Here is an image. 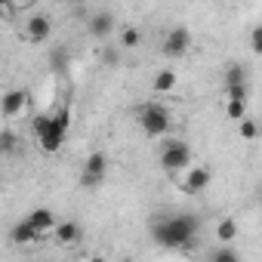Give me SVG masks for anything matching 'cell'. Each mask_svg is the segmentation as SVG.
Instances as JSON below:
<instances>
[{
	"instance_id": "cell-27",
	"label": "cell",
	"mask_w": 262,
	"mask_h": 262,
	"mask_svg": "<svg viewBox=\"0 0 262 262\" xmlns=\"http://www.w3.org/2000/svg\"><path fill=\"white\" fill-rule=\"evenodd\" d=\"M256 194H259V201H262V185H259V191H256Z\"/></svg>"
},
{
	"instance_id": "cell-18",
	"label": "cell",
	"mask_w": 262,
	"mask_h": 262,
	"mask_svg": "<svg viewBox=\"0 0 262 262\" xmlns=\"http://www.w3.org/2000/svg\"><path fill=\"white\" fill-rule=\"evenodd\" d=\"M225 83H247V68L237 65V62H231V65L225 68V74H222V86H225Z\"/></svg>"
},
{
	"instance_id": "cell-11",
	"label": "cell",
	"mask_w": 262,
	"mask_h": 262,
	"mask_svg": "<svg viewBox=\"0 0 262 262\" xmlns=\"http://www.w3.org/2000/svg\"><path fill=\"white\" fill-rule=\"evenodd\" d=\"M28 108V90H10L4 96V117H19Z\"/></svg>"
},
{
	"instance_id": "cell-5",
	"label": "cell",
	"mask_w": 262,
	"mask_h": 262,
	"mask_svg": "<svg viewBox=\"0 0 262 262\" xmlns=\"http://www.w3.org/2000/svg\"><path fill=\"white\" fill-rule=\"evenodd\" d=\"M105 173H108V158H105L102 151L86 155L83 170H80V188H83V191H96V188H102Z\"/></svg>"
},
{
	"instance_id": "cell-26",
	"label": "cell",
	"mask_w": 262,
	"mask_h": 262,
	"mask_svg": "<svg viewBox=\"0 0 262 262\" xmlns=\"http://www.w3.org/2000/svg\"><path fill=\"white\" fill-rule=\"evenodd\" d=\"M4 7H16V4H22V0H0Z\"/></svg>"
},
{
	"instance_id": "cell-14",
	"label": "cell",
	"mask_w": 262,
	"mask_h": 262,
	"mask_svg": "<svg viewBox=\"0 0 262 262\" xmlns=\"http://www.w3.org/2000/svg\"><path fill=\"white\" fill-rule=\"evenodd\" d=\"M176 71L173 68H164V71H158V77H155V90L158 93H173L176 90Z\"/></svg>"
},
{
	"instance_id": "cell-20",
	"label": "cell",
	"mask_w": 262,
	"mask_h": 262,
	"mask_svg": "<svg viewBox=\"0 0 262 262\" xmlns=\"http://www.w3.org/2000/svg\"><path fill=\"white\" fill-rule=\"evenodd\" d=\"M222 93H225V99H250L247 83H225V86H222Z\"/></svg>"
},
{
	"instance_id": "cell-16",
	"label": "cell",
	"mask_w": 262,
	"mask_h": 262,
	"mask_svg": "<svg viewBox=\"0 0 262 262\" xmlns=\"http://www.w3.org/2000/svg\"><path fill=\"white\" fill-rule=\"evenodd\" d=\"M225 114L228 120H244L247 117V99H225Z\"/></svg>"
},
{
	"instance_id": "cell-12",
	"label": "cell",
	"mask_w": 262,
	"mask_h": 262,
	"mask_svg": "<svg viewBox=\"0 0 262 262\" xmlns=\"http://www.w3.org/2000/svg\"><path fill=\"white\" fill-rule=\"evenodd\" d=\"M28 222H31V225H34L43 237H47V234L59 225V222H56V213H53L50 207H37V210H31V213H28Z\"/></svg>"
},
{
	"instance_id": "cell-24",
	"label": "cell",
	"mask_w": 262,
	"mask_h": 262,
	"mask_svg": "<svg viewBox=\"0 0 262 262\" xmlns=\"http://www.w3.org/2000/svg\"><path fill=\"white\" fill-rule=\"evenodd\" d=\"M50 65H53L56 71H65V65H68V53H65V50H56L53 59H50Z\"/></svg>"
},
{
	"instance_id": "cell-3",
	"label": "cell",
	"mask_w": 262,
	"mask_h": 262,
	"mask_svg": "<svg viewBox=\"0 0 262 262\" xmlns=\"http://www.w3.org/2000/svg\"><path fill=\"white\" fill-rule=\"evenodd\" d=\"M136 120H139V126L145 129L148 136H167V133H170V123H173L170 108L161 105V102H145V105L136 111Z\"/></svg>"
},
{
	"instance_id": "cell-17",
	"label": "cell",
	"mask_w": 262,
	"mask_h": 262,
	"mask_svg": "<svg viewBox=\"0 0 262 262\" xmlns=\"http://www.w3.org/2000/svg\"><path fill=\"white\" fill-rule=\"evenodd\" d=\"M216 237H219V244H231L237 237V222L234 219H222L216 225Z\"/></svg>"
},
{
	"instance_id": "cell-4",
	"label": "cell",
	"mask_w": 262,
	"mask_h": 262,
	"mask_svg": "<svg viewBox=\"0 0 262 262\" xmlns=\"http://www.w3.org/2000/svg\"><path fill=\"white\" fill-rule=\"evenodd\" d=\"M191 161L194 158H191V145L188 142H182V139H167L164 142V148H161V167H164V173L176 176V173L188 170Z\"/></svg>"
},
{
	"instance_id": "cell-1",
	"label": "cell",
	"mask_w": 262,
	"mask_h": 262,
	"mask_svg": "<svg viewBox=\"0 0 262 262\" xmlns=\"http://www.w3.org/2000/svg\"><path fill=\"white\" fill-rule=\"evenodd\" d=\"M201 231V219L191 213H173V216H158L151 222V237L164 250H188L191 241Z\"/></svg>"
},
{
	"instance_id": "cell-10",
	"label": "cell",
	"mask_w": 262,
	"mask_h": 262,
	"mask_svg": "<svg viewBox=\"0 0 262 262\" xmlns=\"http://www.w3.org/2000/svg\"><path fill=\"white\" fill-rule=\"evenodd\" d=\"M53 237H56V244H62V247H74V244H80L83 228H80L77 222H59V225L53 228Z\"/></svg>"
},
{
	"instance_id": "cell-21",
	"label": "cell",
	"mask_w": 262,
	"mask_h": 262,
	"mask_svg": "<svg viewBox=\"0 0 262 262\" xmlns=\"http://www.w3.org/2000/svg\"><path fill=\"white\" fill-rule=\"evenodd\" d=\"M102 65H105V68H117V65H120V53H117L114 47L102 50Z\"/></svg>"
},
{
	"instance_id": "cell-22",
	"label": "cell",
	"mask_w": 262,
	"mask_h": 262,
	"mask_svg": "<svg viewBox=\"0 0 262 262\" xmlns=\"http://www.w3.org/2000/svg\"><path fill=\"white\" fill-rule=\"evenodd\" d=\"M247 40H250V50H253L256 56H262V25H256V28L250 31V37H247Z\"/></svg>"
},
{
	"instance_id": "cell-13",
	"label": "cell",
	"mask_w": 262,
	"mask_h": 262,
	"mask_svg": "<svg viewBox=\"0 0 262 262\" xmlns=\"http://www.w3.org/2000/svg\"><path fill=\"white\" fill-rule=\"evenodd\" d=\"M10 237H13V244H37V241H43V234H40L28 219H22V222L10 231Z\"/></svg>"
},
{
	"instance_id": "cell-7",
	"label": "cell",
	"mask_w": 262,
	"mask_h": 262,
	"mask_svg": "<svg viewBox=\"0 0 262 262\" xmlns=\"http://www.w3.org/2000/svg\"><path fill=\"white\" fill-rule=\"evenodd\" d=\"M86 31H90V37H93V40H108V37L114 34V16H111L108 10L93 13V16H90V22H86Z\"/></svg>"
},
{
	"instance_id": "cell-9",
	"label": "cell",
	"mask_w": 262,
	"mask_h": 262,
	"mask_svg": "<svg viewBox=\"0 0 262 262\" xmlns=\"http://www.w3.org/2000/svg\"><path fill=\"white\" fill-rule=\"evenodd\" d=\"M210 188V170L207 167H188L185 179H182V191L185 194H201Z\"/></svg>"
},
{
	"instance_id": "cell-25",
	"label": "cell",
	"mask_w": 262,
	"mask_h": 262,
	"mask_svg": "<svg viewBox=\"0 0 262 262\" xmlns=\"http://www.w3.org/2000/svg\"><path fill=\"white\" fill-rule=\"evenodd\" d=\"M13 145H16V136L10 129H4V151H13Z\"/></svg>"
},
{
	"instance_id": "cell-15",
	"label": "cell",
	"mask_w": 262,
	"mask_h": 262,
	"mask_svg": "<svg viewBox=\"0 0 262 262\" xmlns=\"http://www.w3.org/2000/svg\"><path fill=\"white\" fill-rule=\"evenodd\" d=\"M139 43H142V31L139 28H123L120 31V40H117L120 50H136Z\"/></svg>"
},
{
	"instance_id": "cell-8",
	"label": "cell",
	"mask_w": 262,
	"mask_h": 262,
	"mask_svg": "<svg viewBox=\"0 0 262 262\" xmlns=\"http://www.w3.org/2000/svg\"><path fill=\"white\" fill-rule=\"evenodd\" d=\"M50 34H53V19H50V16L34 13V16L25 22V37H28L31 43H43V40H50Z\"/></svg>"
},
{
	"instance_id": "cell-6",
	"label": "cell",
	"mask_w": 262,
	"mask_h": 262,
	"mask_svg": "<svg viewBox=\"0 0 262 262\" xmlns=\"http://www.w3.org/2000/svg\"><path fill=\"white\" fill-rule=\"evenodd\" d=\"M164 56L167 59H182L188 50H191V31L185 28V25H176L173 31H167V37H164Z\"/></svg>"
},
{
	"instance_id": "cell-2",
	"label": "cell",
	"mask_w": 262,
	"mask_h": 262,
	"mask_svg": "<svg viewBox=\"0 0 262 262\" xmlns=\"http://www.w3.org/2000/svg\"><path fill=\"white\" fill-rule=\"evenodd\" d=\"M68 126H71V111L59 108L56 114H37L34 120V139L43 155H56L65 139H68Z\"/></svg>"
},
{
	"instance_id": "cell-19",
	"label": "cell",
	"mask_w": 262,
	"mask_h": 262,
	"mask_svg": "<svg viewBox=\"0 0 262 262\" xmlns=\"http://www.w3.org/2000/svg\"><path fill=\"white\" fill-rule=\"evenodd\" d=\"M237 133H241V139H247V142H250V139H256V136H259V126H256L250 117H244V120H237Z\"/></svg>"
},
{
	"instance_id": "cell-23",
	"label": "cell",
	"mask_w": 262,
	"mask_h": 262,
	"mask_svg": "<svg viewBox=\"0 0 262 262\" xmlns=\"http://www.w3.org/2000/svg\"><path fill=\"white\" fill-rule=\"evenodd\" d=\"M210 256H213V259H219V262H237V259H241V256H237L234 250H228V247H219V250H213Z\"/></svg>"
}]
</instances>
